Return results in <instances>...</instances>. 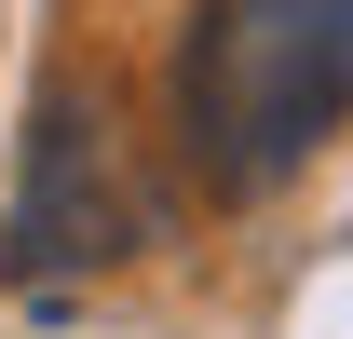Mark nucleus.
Returning a JSON list of instances; mask_svg holds the SVG:
<instances>
[{"label":"nucleus","mask_w":353,"mask_h":339,"mask_svg":"<svg viewBox=\"0 0 353 339\" xmlns=\"http://www.w3.org/2000/svg\"><path fill=\"white\" fill-rule=\"evenodd\" d=\"M353 123V0H204L176 41V150L259 204Z\"/></svg>","instance_id":"1"},{"label":"nucleus","mask_w":353,"mask_h":339,"mask_svg":"<svg viewBox=\"0 0 353 339\" xmlns=\"http://www.w3.org/2000/svg\"><path fill=\"white\" fill-rule=\"evenodd\" d=\"M163 231V204L123 176V136L95 109L82 82L41 95V123H28V176H14V217H0V258L28 271V285H68V271H109Z\"/></svg>","instance_id":"2"}]
</instances>
